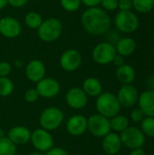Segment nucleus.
<instances>
[{
    "label": "nucleus",
    "mask_w": 154,
    "mask_h": 155,
    "mask_svg": "<svg viewBox=\"0 0 154 155\" xmlns=\"http://www.w3.org/2000/svg\"><path fill=\"white\" fill-rule=\"evenodd\" d=\"M84 29L92 35L105 34L111 26V17L107 12L98 6L87 8L81 16Z\"/></svg>",
    "instance_id": "obj_1"
},
{
    "label": "nucleus",
    "mask_w": 154,
    "mask_h": 155,
    "mask_svg": "<svg viewBox=\"0 0 154 155\" xmlns=\"http://www.w3.org/2000/svg\"><path fill=\"white\" fill-rule=\"evenodd\" d=\"M120 103L117 99V96L110 92L102 93L95 101V108L97 114L111 119L115 115L119 114L121 110Z\"/></svg>",
    "instance_id": "obj_2"
},
{
    "label": "nucleus",
    "mask_w": 154,
    "mask_h": 155,
    "mask_svg": "<svg viewBox=\"0 0 154 155\" xmlns=\"http://www.w3.org/2000/svg\"><path fill=\"white\" fill-rule=\"evenodd\" d=\"M64 119V113L55 106H50L42 111L39 116V124L41 128L51 132L58 129Z\"/></svg>",
    "instance_id": "obj_3"
},
{
    "label": "nucleus",
    "mask_w": 154,
    "mask_h": 155,
    "mask_svg": "<svg viewBox=\"0 0 154 155\" xmlns=\"http://www.w3.org/2000/svg\"><path fill=\"white\" fill-rule=\"evenodd\" d=\"M63 32L62 22L55 17H50L43 21L37 29L39 38L45 43H52L57 40Z\"/></svg>",
    "instance_id": "obj_4"
},
{
    "label": "nucleus",
    "mask_w": 154,
    "mask_h": 155,
    "mask_svg": "<svg viewBox=\"0 0 154 155\" xmlns=\"http://www.w3.org/2000/svg\"><path fill=\"white\" fill-rule=\"evenodd\" d=\"M87 131L94 137L103 138L112 131L110 119L99 114L91 115L87 118Z\"/></svg>",
    "instance_id": "obj_5"
},
{
    "label": "nucleus",
    "mask_w": 154,
    "mask_h": 155,
    "mask_svg": "<svg viewBox=\"0 0 154 155\" xmlns=\"http://www.w3.org/2000/svg\"><path fill=\"white\" fill-rule=\"evenodd\" d=\"M122 144L125 147L133 150L143 148L145 143V135L141 129L133 126H129L120 134Z\"/></svg>",
    "instance_id": "obj_6"
},
{
    "label": "nucleus",
    "mask_w": 154,
    "mask_h": 155,
    "mask_svg": "<svg viewBox=\"0 0 154 155\" xmlns=\"http://www.w3.org/2000/svg\"><path fill=\"white\" fill-rule=\"evenodd\" d=\"M117 54L114 45L109 42H103L96 45L92 51V58L98 64H108L113 62Z\"/></svg>",
    "instance_id": "obj_7"
},
{
    "label": "nucleus",
    "mask_w": 154,
    "mask_h": 155,
    "mask_svg": "<svg viewBox=\"0 0 154 155\" xmlns=\"http://www.w3.org/2000/svg\"><path fill=\"white\" fill-rule=\"evenodd\" d=\"M116 28L123 33H133L139 26V19L137 15L130 11H120L114 18Z\"/></svg>",
    "instance_id": "obj_8"
},
{
    "label": "nucleus",
    "mask_w": 154,
    "mask_h": 155,
    "mask_svg": "<svg viewBox=\"0 0 154 155\" xmlns=\"http://www.w3.org/2000/svg\"><path fill=\"white\" fill-rule=\"evenodd\" d=\"M30 142L36 151L44 153L53 148L54 144V137L52 136L50 132L43 128L35 129L31 133Z\"/></svg>",
    "instance_id": "obj_9"
},
{
    "label": "nucleus",
    "mask_w": 154,
    "mask_h": 155,
    "mask_svg": "<svg viewBox=\"0 0 154 155\" xmlns=\"http://www.w3.org/2000/svg\"><path fill=\"white\" fill-rule=\"evenodd\" d=\"M83 63V56L76 49H67L60 56L59 64L61 68L68 73H72L80 68Z\"/></svg>",
    "instance_id": "obj_10"
},
{
    "label": "nucleus",
    "mask_w": 154,
    "mask_h": 155,
    "mask_svg": "<svg viewBox=\"0 0 154 155\" xmlns=\"http://www.w3.org/2000/svg\"><path fill=\"white\" fill-rule=\"evenodd\" d=\"M35 89L40 97L45 99H51L57 96L61 90L59 82L51 77H44L38 83H36Z\"/></svg>",
    "instance_id": "obj_11"
},
{
    "label": "nucleus",
    "mask_w": 154,
    "mask_h": 155,
    "mask_svg": "<svg viewBox=\"0 0 154 155\" xmlns=\"http://www.w3.org/2000/svg\"><path fill=\"white\" fill-rule=\"evenodd\" d=\"M66 104L74 110H81L88 104V96L80 87H72L65 94Z\"/></svg>",
    "instance_id": "obj_12"
},
{
    "label": "nucleus",
    "mask_w": 154,
    "mask_h": 155,
    "mask_svg": "<svg viewBox=\"0 0 154 155\" xmlns=\"http://www.w3.org/2000/svg\"><path fill=\"white\" fill-rule=\"evenodd\" d=\"M139 93L132 84H123L117 94V99L120 105L125 108L133 107L139 100Z\"/></svg>",
    "instance_id": "obj_13"
},
{
    "label": "nucleus",
    "mask_w": 154,
    "mask_h": 155,
    "mask_svg": "<svg viewBox=\"0 0 154 155\" xmlns=\"http://www.w3.org/2000/svg\"><path fill=\"white\" fill-rule=\"evenodd\" d=\"M22 31L20 22L13 16L0 18V34L5 38L13 39L17 37Z\"/></svg>",
    "instance_id": "obj_14"
},
{
    "label": "nucleus",
    "mask_w": 154,
    "mask_h": 155,
    "mask_svg": "<svg viewBox=\"0 0 154 155\" xmlns=\"http://www.w3.org/2000/svg\"><path fill=\"white\" fill-rule=\"evenodd\" d=\"M66 131L72 136H81L87 131V118L83 114H74L66 122Z\"/></svg>",
    "instance_id": "obj_15"
},
{
    "label": "nucleus",
    "mask_w": 154,
    "mask_h": 155,
    "mask_svg": "<svg viewBox=\"0 0 154 155\" xmlns=\"http://www.w3.org/2000/svg\"><path fill=\"white\" fill-rule=\"evenodd\" d=\"M46 68L44 64L38 59L31 60L25 67L26 78L33 83H38L45 77Z\"/></svg>",
    "instance_id": "obj_16"
},
{
    "label": "nucleus",
    "mask_w": 154,
    "mask_h": 155,
    "mask_svg": "<svg viewBox=\"0 0 154 155\" xmlns=\"http://www.w3.org/2000/svg\"><path fill=\"white\" fill-rule=\"evenodd\" d=\"M31 133L32 132L27 127L23 125H16L9 130L6 137L15 145H24L30 142Z\"/></svg>",
    "instance_id": "obj_17"
},
{
    "label": "nucleus",
    "mask_w": 154,
    "mask_h": 155,
    "mask_svg": "<svg viewBox=\"0 0 154 155\" xmlns=\"http://www.w3.org/2000/svg\"><path fill=\"white\" fill-rule=\"evenodd\" d=\"M123 144L121 142L120 135L117 133H109L103 138L102 147L103 152L108 155L117 154L122 148Z\"/></svg>",
    "instance_id": "obj_18"
},
{
    "label": "nucleus",
    "mask_w": 154,
    "mask_h": 155,
    "mask_svg": "<svg viewBox=\"0 0 154 155\" xmlns=\"http://www.w3.org/2000/svg\"><path fill=\"white\" fill-rule=\"evenodd\" d=\"M139 108L145 116L154 117V90H147L139 95Z\"/></svg>",
    "instance_id": "obj_19"
},
{
    "label": "nucleus",
    "mask_w": 154,
    "mask_h": 155,
    "mask_svg": "<svg viewBox=\"0 0 154 155\" xmlns=\"http://www.w3.org/2000/svg\"><path fill=\"white\" fill-rule=\"evenodd\" d=\"M82 89L88 97H98L103 93V84L96 77H88L84 81Z\"/></svg>",
    "instance_id": "obj_20"
},
{
    "label": "nucleus",
    "mask_w": 154,
    "mask_h": 155,
    "mask_svg": "<svg viewBox=\"0 0 154 155\" xmlns=\"http://www.w3.org/2000/svg\"><path fill=\"white\" fill-rule=\"evenodd\" d=\"M135 70L130 64H123L116 69V78L123 84H132L135 80Z\"/></svg>",
    "instance_id": "obj_21"
},
{
    "label": "nucleus",
    "mask_w": 154,
    "mask_h": 155,
    "mask_svg": "<svg viewBox=\"0 0 154 155\" xmlns=\"http://www.w3.org/2000/svg\"><path fill=\"white\" fill-rule=\"evenodd\" d=\"M116 53L122 56H129L136 50V43L131 37H123L116 43Z\"/></svg>",
    "instance_id": "obj_22"
},
{
    "label": "nucleus",
    "mask_w": 154,
    "mask_h": 155,
    "mask_svg": "<svg viewBox=\"0 0 154 155\" xmlns=\"http://www.w3.org/2000/svg\"><path fill=\"white\" fill-rule=\"evenodd\" d=\"M111 130L114 133H122L129 127V119L124 115L117 114L110 119Z\"/></svg>",
    "instance_id": "obj_23"
},
{
    "label": "nucleus",
    "mask_w": 154,
    "mask_h": 155,
    "mask_svg": "<svg viewBox=\"0 0 154 155\" xmlns=\"http://www.w3.org/2000/svg\"><path fill=\"white\" fill-rule=\"evenodd\" d=\"M43 21L42 15L35 11H30L25 16V24L30 29H38Z\"/></svg>",
    "instance_id": "obj_24"
},
{
    "label": "nucleus",
    "mask_w": 154,
    "mask_h": 155,
    "mask_svg": "<svg viewBox=\"0 0 154 155\" xmlns=\"http://www.w3.org/2000/svg\"><path fill=\"white\" fill-rule=\"evenodd\" d=\"M16 145L6 136L0 139V155H15Z\"/></svg>",
    "instance_id": "obj_25"
},
{
    "label": "nucleus",
    "mask_w": 154,
    "mask_h": 155,
    "mask_svg": "<svg viewBox=\"0 0 154 155\" xmlns=\"http://www.w3.org/2000/svg\"><path fill=\"white\" fill-rule=\"evenodd\" d=\"M15 84L9 77H0V96L8 97L14 92Z\"/></svg>",
    "instance_id": "obj_26"
},
{
    "label": "nucleus",
    "mask_w": 154,
    "mask_h": 155,
    "mask_svg": "<svg viewBox=\"0 0 154 155\" xmlns=\"http://www.w3.org/2000/svg\"><path fill=\"white\" fill-rule=\"evenodd\" d=\"M133 7L142 14L149 13L154 7L153 0H133Z\"/></svg>",
    "instance_id": "obj_27"
},
{
    "label": "nucleus",
    "mask_w": 154,
    "mask_h": 155,
    "mask_svg": "<svg viewBox=\"0 0 154 155\" xmlns=\"http://www.w3.org/2000/svg\"><path fill=\"white\" fill-rule=\"evenodd\" d=\"M141 130L145 136L154 137V117L145 116L141 122Z\"/></svg>",
    "instance_id": "obj_28"
},
{
    "label": "nucleus",
    "mask_w": 154,
    "mask_h": 155,
    "mask_svg": "<svg viewBox=\"0 0 154 155\" xmlns=\"http://www.w3.org/2000/svg\"><path fill=\"white\" fill-rule=\"evenodd\" d=\"M60 4L63 9L67 12H75L82 5L81 0H60Z\"/></svg>",
    "instance_id": "obj_29"
},
{
    "label": "nucleus",
    "mask_w": 154,
    "mask_h": 155,
    "mask_svg": "<svg viewBox=\"0 0 154 155\" xmlns=\"http://www.w3.org/2000/svg\"><path fill=\"white\" fill-rule=\"evenodd\" d=\"M24 97H25V100L27 103H29V104L35 103L40 98V96H39V94H38V93H37V91H36L35 88H30V89H28L25 93Z\"/></svg>",
    "instance_id": "obj_30"
},
{
    "label": "nucleus",
    "mask_w": 154,
    "mask_h": 155,
    "mask_svg": "<svg viewBox=\"0 0 154 155\" xmlns=\"http://www.w3.org/2000/svg\"><path fill=\"white\" fill-rule=\"evenodd\" d=\"M144 117H145V114H143V112L140 108L133 109L130 114V118L132 119V121L133 123H141Z\"/></svg>",
    "instance_id": "obj_31"
},
{
    "label": "nucleus",
    "mask_w": 154,
    "mask_h": 155,
    "mask_svg": "<svg viewBox=\"0 0 154 155\" xmlns=\"http://www.w3.org/2000/svg\"><path fill=\"white\" fill-rule=\"evenodd\" d=\"M100 4L105 11H113L118 8V0H101Z\"/></svg>",
    "instance_id": "obj_32"
},
{
    "label": "nucleus",
    "mask_w": 154,
    "mask_h": 155,
    "mask_svg": "<svg viewBox=\"0 0 154 155\" xmlns=\"http://www.w3.org/2000/svg\"><path fill=\"white\" fill-rule=\"evenodd\" d=\"M12 72V66L8 62H0V77H8Z\"/></svg>",
    "instance_id": "obj_33"
},
{
    "label": "nucleus",
    "mask_w": 154,
    "mask_h": 155,
    "mask_svg": "<svg viewBox=\"0 0 154 155\" xmlns=\"http://www.w3.org/2000/svg\"><path fill=\"white\" fill-rule=\"evenodd\" d=\"M133 6V0H118V7L120 8V11H130Z\"/></svg>",
    "instance_id": "obj_34"
},
{
    "label": "nucleus",
    "mask_w": 154,
    "mask_h": 155,
    "mask_svg": "<svg viewBox=\"0 0 154 155\" xmlns=\"http://www.w3.org/2000/svg\"><path fill=\"white\" fill-rule=\"evenodd\" d=\"M45 155H69L68 152L62 147H53L48 152L45 153Z\"/></svg>",
    "instance_id": "obj_35"
},
{
    "label": "nucleus",
    "mask_w": 154,
    "mask_h": 155,
    "mask_svg": "<svg viewBox=\"0 0 154 155\" xmlns=\"http://www.w3.org/2000/svg\"><path fill=\"white\" fill-rule=\"evenodd\" d=\"M29 0H7L8 5H11L12 7L15 8H21L24 5H25L28 3Z\"/></svg>",
    "instance_id": "obj_36"
},
{
    "label": "nucleus",
    "mask_w": 154,
    "mask_h": 155,
    "mask_svg": "<svg viewBox=\"0 0 154 155\" xmlns=\"http://www.w3.org/2000/svg\"><path fill=\"white\" fill-rule=\"evenodd\" d=\"M81 3L89 8V7H95L98 5H100L101 0H81Z\"/></svg>",
    "instance_id": "obj_37"
},
{
    "label": "nucleus",
    "mask_w": 154,
    "mask_h": 155,
    "mask_svg": "<svg viewBox=\"0 0 154 155\" xmlns=\"http://www.w3.org/2000/svg\"><path fill=\"white\" fill-rule=\"evenodd\" d=\"M112 63H113V64H114L116 67H120V66H122L123 64H124V57L117 54L114 56V58H113V60Z\"/></svg>",
    "instance_id": "obj_38"
},
{
    "label": "nucleus",
    "mask_w": 154,
    "mask_h": 155,
    "mask_svg": "<svg viewBox=\"0 0 154 155\" xmlns=\"http://www.w3.org/2000/svg\"><path fill=\"white\" fill-rule=\"evenodd\" d=\"M129 155H146V153L143 148H137V149L132 150V152Z\"/></svg>",
    "instance_id": "obj_39"
},
{
    "label": "nucleus",
    "mask_w": 154,
    "mask_h": 155,
    "mask_svg": "<svg viewBox=\"0 0 154 155\" xmlns=\"http://www.w3.org/2000/svg\"><path fill=\"white\" fill-rule=\"evenodd\" d=\"M147 85L151 88H154V75L149 77V79L147 81Z\"/></svg>",
    "instance_id": "obj_40"
},
{
    "label": "nucleus",
    "mask_w": 154,
    "mask_h": 155,
    "mask_svg": "<svg viewBox=\"0 0 154 155\" xmlns=\"http://www.w3.org/2000/svg\"><path fill=\"white\" fill-rule=\"evenodd\" d=\"M23 65H24L23 61H21V60H19V59H17V60H15V68L20 69V68H22V67H23Z\"/></svg>",
    "instance_id": "obj_41"
},
{
    "label": "nucleus",
    "mask_w": 154,
    "mask_h": 155,
    "mask_svg": "<svg viewBox=\"0 0 154 155\" xmlns=\"http://www.w3.org/2000/svg\"><path fill=\"white\" fill-rule=\"evenodd\" d=\"M8 5V2L7 0H0V10L5 8Z\"/></svg>",
    "instance_id": "obj_42"
},
{
    "label": "nucleus",
    "mask_w": 154,
    "mask_h": 155,
    "mask_svg": "<svg viewBox=\"0 0 154 155\" xmlns=\"http://www.w3.org/2000/svg\"><path fill=\"white\" fill-rule=\"evenodd\" d=\"M28 155H45L44 153H41V152H38V151H34L31 153H29Z\"/></svg>",
    "instance_id": "obj_43"
},
{
    "label": "nucleus",
    "mask_w": 154,
    "mask_h": 155,
    "mask_svg": "<svg viewBox=\"0 0 154 155\" xmlns=\"http://www.w3.org/2000/svg\"><path fill=\"white\" fill-rule=\"evenodd\" d=\"M5 135V131L2 129V128H0V139L1 138H4Z\"/></svg>",
    "instance_id": "obj_44"
},
{
    "label": "nucleus",
    "mask_w": 154,
    "mask_h": 155,
    "mask_svg": "<svg viewBox=\"0 0 154 155\" xmlns=\"http://www.w3.org/2000/svg\"><path fill=\"white\" fill-rule=\"evenodd\" d=\"M0 118H1V112H0Z\"/></svg>",
    "instance_id": "obj_45"
},
{
    "label": "nucleus",
    "mask_w": 154,
    "mask_h": 155,
    "mask_svg": "<svg viewBox=\"0 0 154 155\" xmlns=\"http://www.w3.org/2000/svg\"><path fill=\"white\" fill-rule=\"evenodd\" d=\"M153 5H154V0H153Z\"/></svg>",
    "instance_id": "obj_46"
}]
</instances>
